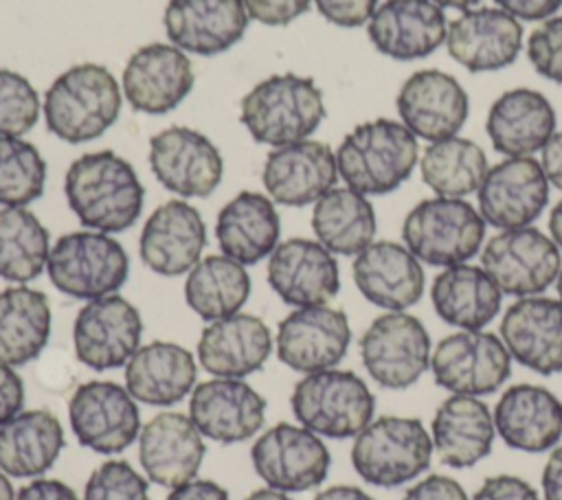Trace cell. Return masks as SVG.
Wrapping results in <instances>:
<instances>
[{"mask_svg": "<svg viewBox=\"0 0 562 500\" xmlns=\"http://www.w3.org/2000/svg\"><path fill=\"white\" fill-rule=\"evenodd\" d=\"M64 193L81 226L108 235L134 226L145 200L134 167L110 149L75 158L64 178Z\"/></svg>", "mask_w": 562, "mask_h": 500, "instance_id": "1", "label": "cell"}, {"mask_svg": "<svg viewBox=\"0 0 562 500\" xmlns=\"http://www.w3.org/2000/svg\"><path fill=\"white\" fill-rule=\"evenodd\" d=\"M44 123L53 136L79 145L103 136L119 118L121 86L101 64L64 70L44 92Z\"/></svg>", "mask_w": 562, "mask_h": 500, "instance_id": "2", "label": "cell"}, {"mask_svg": "<svg viewBox=\"0 0 562 500\" xmlns=\"http://www.w3.org/2000/svg\"><path fill=\"white\" fill-rule=\"evenodd\" d=\"M419 158L417 136L400 121L356 125L336 149L338 175L362 195H384L408 180Z\"/></svg>", "mask_w": 562, "mask_h": 500, "instance_id": "3", "label": "cell"}, {"mask_svg": "<svg viewBox=\"0 0 562 500\" xmlns=\"http://www.w3.org/2000/svg\"><path fill=\"white\" fill-rule=\"evenodd\" d=\"M323 92L312 77L272 75L239 101V121L263 145L283 147L307 140L325 118Z\"/></svg>", "mask_w": 562, "mask_h": 500, "instance_id": "4", "label": "cell"}, {"mask_svg": "<svg viewBox=\"0 0 562 500\" xmlns=\"http://www.w3.org/2000/svg\"><path fill=\"white\" fill-rule=\"evenodd\" d=\"M432 439L415 417L384 414L353 436L351 465L375 487H400L428 469Z\"/></svg>", "mask_w": 562, "mask_h": 500, "instance_id": "5", "label": "cell"}, {"mask_svg": "<svg viewBox=\"0 0 562 500\" xmlns=\"http://www.w3.org/2000/svg\"><path fill=\"white\" fill-rule=\"evenodd\" d=\"M290 406L296 421L314 434L349 439L373 421L375 397L353 371L325 368L294 384Z\"/></svg>", "mask_w": 562, "mask_h": 500, "instance_id": "6", "label": "cell"}, {"mask_svg": "<svg viewBox=\"0 0 562 500\" xmlns=\"http://www.w3.org/2000/svg\"><path fill=\"white\" fill-rule=\"evenodd\" d=\"M406 248L428 265L472 259L485 237V219L463 197H430L415 204L402 226Z\"/></svg>", "mask_w": 562, "mask_h": 500, "instance_id": "7", "label": "cell"}, {"mask_svg": "<svg viewBox=\"0 0 562 500\" xmlns=\"http://www.w3.org/2000/svg\"><path fill=\"white\" fill-rule=\"evenodd\" d=\"M46 272L61 294L94 300L123 287L130 259L125 248L108 232L75 230L53 243Z\"/></svg>", "mask_w": 562, "mask_h": 500, "instance_id": "8", "label": "cell"}, {"mask_svg": "<svg viewBox=\"0 0 562 500\" xmlns=\"http://www.w3.org/2000/svg\"><path fill=\"white\" fill-rule=\"evenodd\" d=\"M360 360L382 388H408L430 368V336L413 314L386 311L362 333Z\"/></svg>", "mask_w": 562, "mask_h": 500, "instance_id": "9", "label": "cell"}, {"mask_svg": "<svg viewBox=\"0 0 562 500\" xmlns=\"http://www.w3.org/2000/svg\"><path fill=\"white\" fill-rule=\"evenodd\" d=\"M250 461L266 487L299 493L325 482L331 465L327 445L303 425L277 423L250 447Z\"/></svg>", "mask_w": 562, "mask_h": 500, "instance_id": "10", "label": "cell"}, {"mask_svg": "<svg viewBox=\"0 0 562 500\" xmlns=\"http://www.w3.org/2000/svg\"><path fill=\"white\" fill-rule=\"evenodd\" d=\"M483 270L501 292L512 296H538L560 274V248L542 230L522 226L494 235L481 252Z\"/></svg>", "mask_w": 562, "mask_h": 500, "instance_id": "11", "label": "cell"}, {"mask_svg": "<svg viewBox=\"0 0 562 500\" xmlns=\"http://www.w3.org/2000/svg\"><path fill=\"white\" fill-rule=\"evenodd\" d=\"M435 382L452 395H490L512 373V355L501 338L487 331H457L446 336L430 355Z\"/></svg>", "mask_w": 562, "mask_h": 500, "instance_id": "12", "label": "cell"}, {"mask_svg": "<svg viewBox=\"0 0 562 500\" xmlns=\"http://www.w3.org/2000/svg\"><path fill=\"white\" fill-rule=\"evenodd\" d=\"M77 441L99 454H119L140 434V412L125 386L108 379L79 384L68 401Z\"/></svg>", "mask_w": 562, "mask_h": 500, "instance_id": "13", "label": "cell"}, {"mask_svg": "<svg viewBox=\"0 0 562 500\" xmlns=\"http://www.w3.org/2000/svg\"><path fill=\"white\" fill-rule=\"evenodd\" d=\"M143 318L119 294L88 300L72 325L75 355L92 371L125 366L140 346Z\"/></svg>", "mask_w": 562, "mask_h": 500, "instance_id": "14", "label": "cell"}, {"mask_svg": "<svg viewBox=\"0 0 562 500\" xmlns=\"http://www.w3.org/2000/svg\"><path fill=\"white\" fill-rule=\"evenodd\" d=\"M149 167L156 180L180 197H209L224 175V160L213 140L182 125L149 138Z\"/></svg>", "mask_w": 562, "mask_h": 500, "instance_id": "15", "label": "cell"}, {"mask_svg": "<svg viewBox=\"0 0 562 500\" xmlns=\"http://www.w3.org/2000/svg\"><path fill=\"white\" fill-rule=\"evenodd\" d=\"M351 327L342 309L329 305L296 307L277 327V357L296 373L334 368L349 349Z\"/></svg>", "mask_w": 562, "mask_h": 500, "instance_id": "16", "label": "cell"}, {"mask_svg": "<svg viewBox=\"0 0 562 500\" xmlns=\"http://www.w3.org/2000/svg\"><path fill=\"white\" fill-rule=\"evenodd\" d=\"M476 193L485 224L501 230L522 228L542 215L549 202V180L536 158L516 156L487 169Z\"/></svg>", "mask_w": 562, "mask_h": 500, "instance_id": "17", "label": "cell"}, {"mask_svg": "<svg viewBox=\"0 0 562 500\" xmlns=\"http://www.w3.org/2000/svg\"><path fill=\"white\" fill-rule=\"evenodd\" d=\"M195 81L191 59L173 44L151 42L134 50L123 68V94L145 114H167L178 107Z\"/></svg>", "mask_w": 562, "mask_h": 500, "instance_id": "18", "label": "cell"}, {"mask_svg": "<svg viewBox=\"0 0 562 500\" xmlns=\"http://www.w3.org/2000/svg\"><path fill=\"white\" fill-rule=\"evenodd\" d=\"M268 285L285 305H327L340 289L338 261L321 241L285 239L268 257Z\"/></svg>", "mask_w": 562, "mask_h": 500, "instance_id": "19", "label": "cell"}, {"mask_svg": "<svg viewBox=\"0 0 562 500\" xmlns=\"http://www.w3.org/2000/svg\"><path fill=\"white\" fill-rule=\"evenodd\" d=\"M189 417L202 436L226 445L241 443L261 430L266 399L246 379L213 377L191 390Z\"/></svg>", "mask_w": 562, "mask_h": 500, "instance_id": "20", "label": "cell"}, {"mask_svg": "<svg viewBox=\"0 0 562 500\" xmlns=\"http://www.w3.org/2000/svg\"><path fill=\"white\" fill-rule=\"evenodd\" d=\"M395 105L402 123L428 143L457 136L470 112L468 92L457 77L435 68L413 72L402 83Z\"/></svg>", "mask_w": 562, "mask_h": 500, "instance_id": "21", "label": "cell"}, {"mask_svg": "<svg viewBox=\"0 0 562 500\" xmlns=\"http://www.w3.org/2000/svg\"><path fill=\"white\" fill-rule=\"evenodd\" d=\"M338 180L336 154L327 143L299 140L274 147L261 171L268 197L283 206H307L321 200Z\"/></svg>", "mask_w": 562, "mask_h": 500, "instance_id": "22", "label": "cell"}, {"mask_svg": "<svg viewBox=\"0 0 562 500\" xmlns=\"http://www.w3.org/2000/svg\"><path fill=\"white\" fill-rule=\"evenodd\" d=\"M206 445L189 414L158 412L138 434V461L149 482L180 487L193 480L204 461Z\"/></svg>", "mask_w": 562, "mask_h": 500, "instance_id": "23", "label": "cell"}, {"mask_svg": "<svg viewBox=\"0 0 562 500\" xmlns=\"http://www.w3.org/2000/svg\"><path fill=\"white\" fill-rule=\"evenodd\" d=\"M206 246V226L195 206L184 200H167L147 217L138 252L143 263L160 276L189 272Z\"/></svg>", "mask_w": 562, "mask_h": 500, "instance_id": "24", "label": "cell"}, {"mask_svg": "<svg viewBox=\"0 0 562 500\" xmlns=\"http://www.w3.org/2000/svg\"><path fill=\"white\" fill-rule=\"evenodd\" d=\"M446 48L470 72L501 70L516 61L522 48V26L503 9H470L448 24Z\"/></svg>", "mask_w": 562, "mask_h": 500, "instance_id": "25", "label": "cell"}, {"mask_svg": "<svg viewBox=\"0 0 562 500\" xmlns=\"http://www.w3.org/2000/svg\"><path fill=\"white\" fill-rule=\"evenodd\" d=\"M501 340L522 366L540 373H562V303L547 296H522L501 320Z\"/></svg>", "mask_w": 562, "mask_h": 500, "instance_id": "26", "label": "cell"}, {"mask_svg": "<svg viewBox=\"0 0 562 500\" xmlns=\"http://www.w3.org/2000/svg\"><path fill=\"white\" fill-rule=\"evenodd\" d=\"M446 33L443 9L430 0H386L367 26L371 44L397 61L428 57L446 42Z\"/></svg>", "mask_w": 562, "mask_h": 500, "instance_id": "27", "label": "cell"}, {"mask_svg": "<svg viewBox=\"0 0 562 500\" xmlns=\"http://www.w3.org/2000/svg\"><path fill=\"white\" fill-rule=\"evenodd\" d=\"M248 20L241 0H169L162 24L173 46L211 57L233 48Z\"/></svg>", "mask_w": 562, "mask_h": 500, "instance_id": "28", "label": "cell"}, {"mask_svg": "<svg viewBox=\"0 0 562 500\" xmlns=\"http://www.w3.org/2000/svg\"><path fill=\"white\" fill-rule=\"evenodd\" d=\"M351 272L360 294L386 311H404L424 294L419 259L395 241L369 243L356 254Z\"/></svg>", "mask_w": 562, "mask_h": 500, "instance_id": "29", "label": "cell"}, {"mask_svg": "<svg viewBox=\"0 0 562 500\" xmlns=\"http://www.w3.org/2000/svg\"><path fill=\"white\" fill-rule=\"evenodd\" d=\"M272 353L268 325L252 314H233L209 322L198 340V362L215 377L244 379L263 368Z\"/></svg>", "mask_w": 562, "mask_h": 500, "instance_id": "30", "label": "cell"}, {"mask_svg": "<svg viewBox=\"0 0 562 500\" xmlns=\"http://www.w3.org/2000/svg\"><path fill=\"white\" fill-rule=\"evenodd\" d=\"M492 414L496 432L514 450L538 454L555 447L562 439V404L542 386H509Z\"/></svg>", "mask_w": 562, "mask_h": 500, "instance_id": "31", "label": "cell"}, {"mask_svg": "<svg viewBox=\"0 0 562 500\" xmlns=\"http://www.w3.org/2000/svg\"><path fill=\"white\" fill-rule=\"evenodd\" d=\"M198 364L189 349L154 340L136 349L125 364V388L136 401L167 408L195 388Z\"/></svg>", "mask_w": 562, "mask_h": 500, "instance_id": "32", "label": "cell"}, {"mask_svg": "<svg viewBox=\"0 0 562 500\" xmlns=\"http://www.w3.org/2000/svg\"><path fill=\"white\" fill-rule=\"evenodd\" d=\"M496 425L487 404L472 395H450L435 412L430 425L439 461L465 469L483 461L494 445Z\"/></svg>", "mask_w": 562, "mask_h": 500, "instance_id": "33", "label": "cell"}, {"mask_svg": "<svg viewBox=\"0 0 562 500\" xmlns=\"http://www.w3.org/2000/svg\"><path fill=\"white\" fill-rule=\"evenodd\" d=\"M555 129V112L549 99L531 88L503 92L487 112L485 132L492 147L507 158L531 156L544 147Z\"/></svg>", "mask_w": 562, "mask_h": 500, "instance_id": "34", "label": "cell"}, {"mask_svg": "<svg viewBox=\"0 0 562 500\" xmlns=\"http://www.w3.org/2000/svg\"><path fill=\"white\" fill-rule=\"evenodd\" d=\"M281 219L274 202L257 191H241L226 202L215 221L222 254L241 265L259 263L279 246Z\"/></svg>", "mask_w": 562, "mask_h": 500, "instance_id": "35", "label": "cell"}, {"mask_svg": "<svg viewBox=\"0 0 562 500\" xmlns=\"http://www.w3.org/2000/svg\"><path fill=\"white\" fill-rule=\"evenodd\" d=\"M66 436L46 408L22 410L0 428V469L11 478H37L55 465Z\"/></svg>", "mask_w": 562, "mask_h": 500, "instance_id": "36", "label": "cell"}, {"mask_svg": "<svg viewBox=\"0 0 562 500\" xmlns=\"http://www.w3.org/2000/svg\"><path fill=\"white\" fill-rule=\"evenodd\" d=\"M430 298L443 322L479 331L496 318L503 292L483 268L459 263L435 276Z\"/></svg>", "mask_w": 562, "mask_h": 500, "instance_id": "37", "label": "cell"}, {"mask_svg": "<svg viewBox=\"0 0 562 500\" xmlns=\"http://www.w3.org/2000/svg\"><path fill=\"white\" fill-rule=\"evenodd\" d=\"M50 336V305L44 292L13 285L0 292V364L35 360Z\"/></svg>", "mask_w": 562, "mask_h": 500, "instance_id": "38", "label": "cell"}, {"mask_svg": "<svg viewBox=\"0 0 562 500\" xmlns=\"http://www.w3.org/2000/svg\"><path fill=\"white\" fill-rule=\"evenodd\" d=\"M375 211L367 195L334 186L312 208V230L331 254L356 257L375 237Z\"/></svg>", "mask_w": 562, "mask_h": 500, "instance_id": "39", "label": "cell"}, {"mask_svg": "<svg viewBox=\"0 0 562 500\" xmlns=\"http://www.w3.org/2000/svg\"><path fill=\"white\" fill-rule=\"evenodd\" d=\"M250 296V276L246 268L226 257L209 254L187 274L184 300L206 322L237 314Z\"/></svg>", "mask_w": 562, "mask_h": 500, "instance_id": "40", "label": "cell"}, {"mask_svg": "<svg viewBox=\"0 0 562 500\" xmlns=\"http://www.w3.org/2000/svg\"><path fill=\"white\" fill-rule=\"evenodd\" d=\"M487 169L485 151L461 136L430 143L419 158L422 180L439 197H465L479 191Z\"/></svg>", "mask_w": 562, "mask_h": 500, "instance_id": "41", "label": "cell"}, {"mask_svg": "<svg viewBox=\"0 0 562 500\" xmlns=\"http://www.w3.org/2000/svg\"><path fill=\"white\" fill-rule=\"evenodd\" d=\"M50 254L46 226L26 206L0 208V276L13 283L37 279Z\"/></svg>", "mask_w": 562, "mask_h": 500, "instance_id": "42", "label": "cell"}, {"mask_svg": "<svg viewBox=\"0 0 562 500\" xmlns=\"http://www.w3.org/2000/svg\"><path fill=\"white\" fill-rule=\"evenodd\" d=\"M46 186V160L20 136H0V206H26Z\"/></svg>", "mask_w": 562, "mask_h": 500, "instance_id": "43", "label": "cell"}, {"mask_svg": "<svg viewBox=\"0 0 562 500\" xmlns=\"http://www.w3.org/2000/svg\"><path fill=\"white\" fill-rule=\"evenodd\" d=\"M42 101L33 83L9 68H0V136H24L40 121Z\"/></svg>", "mask_w": 562, "mask_h": 500, "instance_id": "44", "label": "cell"}, {"mask_svg": "<svg viewBox=\"0 0 562 500\" xmlns=\"http://www.w3.org/2000/svg\"><path fill=\"white\" fill-rule=\"evenodd\" d=\"M81 500H149V482L127 461H105L90 474Z\"/></svg>", "mask_w": 562, "mask_h": 500, "instance_id": "45", "label": "cell"}, {"mask_svg": "<svg viewBox=\"0 0 562 500\" xmlns=\"http://www.w3.org/2000/svg\"><path fill=\"white\" fill-rule=\"evenodd\" d=\"M527 57L538 75L562 83V15L544 20L529 33Z\"/></svg>", "mask_w": 562, "mask_h": 500, "instance_id": "46", "label": "cell"}, {"mask_svg": "<svg viewBox=\"0 0 562 500\" xmlns=\"http://www.w3.org/2000/svg\"><path fill=\"white\" fill-rule=\"evenodd\" d=\"M318 13L342 29H356L371 20L378 0H314Z\"/></svg>", "mask_w": 562, "mask_h": 500, "instance_id": "47", "label": "cell"}, {"mask_svg": "<svg viewBox=\"0 0 562 500\" xmlns=\"http://www.w3.org/2000/svg\"><path fill=\"white\" fill-rule=\"evenodd\" d=\"M248 18L266 26H285L303 15L312 0H241Z\"/></svg>", "mask_w": 562, "mask_h": 500, "instance_id": "48", "label": "cell"}, {"mask_svg": "<svg viewBox=\"0 0 562 500\" xmlns=\"http://www.w3.org/2000/svg\"><path fill=\"white\" fill-rule=\"evenodd\" d=\"M472 500H540V496L527 480L509 474H498L485 478Z\"/></svg>", "mask_w": 562, "mask_h": 500, "instance_id": "49", "label": "cell"}, {"mask_svg": "<svg viewBox=\"0 0 562 500\" xmlns=\"http://www.w3.org/2000/svg\"><path fill=\"white\" fill-rule=\"evenodd\" d=\"M402 500H468V493L454 478L432 474L415 482Z\"/></svg>", "mask_w": 562, "mask_h": 500, "instance_id": "50", "label": "cell"}, {"mask_svg": "<svg viewBox=\"0 0 562 500\" xmlns=\"http://www.w3.org/2000/svg\"><path fill=\"white\" fill-rule=\"evenodd\" d=\"M24 406V382L13 366L0 364V428Z\"/></svg>", "mask_w": 562, "mask_h": 500, "instance_id": "51", "label": "cell"}, {"mask_svg": "<svg viewBox=\"0 0 562 500\" xmlns=\"http://www.w3.org/2000/svg\"><path fill=\"white\" fill-rule=\"evenodd\" d=\"M15 500H79L77 491L55 478H33L18 489Z\"/></svg>", "mask_w": 562, "mask_h": 500, "instance_id": "52", "label": "cell"}, {"mask_svg": "<svg viewBox=\"0 0 562 500\" xmlns=\"http://www.w3.org/2000/svg\"><path fill=\"white\" fill-rule=\"evenodd\" d=\"M494 2L498 4V9L507 11L516 20L520 18L527 22L549 20L562 7V0H494Z\"/></svg>", "mask_w": 562, "mask_h": 500, "instance_id": "53", "label": "cell"}, {"mask_svg": "<svg viewBox=\"0 0 562 500\" xmlns=\"http://www.w3.org/2000/svg\"><path fill=\"white\" fill-rule=\"evenodd\" d=\"M167 500H231V496L215 480L193 478L180 487H173Z\"/></svg>", "mask_w": 562, "mask_h": 500, "instance_id": "54", "label": "cell"}, {"mask_svg": "<svg viewBox=\"0 0 562 500\" xmlns=\"http://www.w3.org/2000/svg\"><path fill=\"white\" fill-rule=\"evenodd\" d=\"M540 151V164L549 184L562 191V132H553Z\"/></svg>", "mask_w": 562, "mask_h": 500, "instance_id": "55", "label": "cell"}, {"mask_svg": "<svg viewBox=\"0 0 562 500\" xmlns=\"http://www.w3.org/2000/svg\"><path fill=\"white\" fill-rule=\"evenodd\" d=\"M544 500H562V445H555L542 469Z\"/></svg>", "mask_w": 562, "mask_h": 500, "instance_id": "56", "label": "cell"}, {"mask_svg": "<svg viewBox=\"0 0 562 500\" xmlns=\"http://www.w3.org/2000/svg\"><path fill=\"white\" fill-rule=\"evenodd\" d=\"M314 500H375L353 485H331L314 496Z\"/></svg>", "mask_w": 562, "mask_h": 500, "instance_id": "57", "label": "cell"}, {"mask_svg": "<svg viewBox=\"0 0 562 500\" xmlns=\"http://www.w3.org/2000/svg\"><path fill=\"white\" fill-rule=\"evenodd\" d=\"M549 232H551V239L555 241V246L562 248V200L551 208Z\"/></svg>", "mask_w": 562, "mask_h": 500, "instance_id": "58", "label": "cell"}, {"mask_svg": "<svg viewBox=\"0 0 562 500\" xmlns=\"http://www.w3.org/2000/svg\"><path fill=\"white\" fill-rule=\"evenodd\" d=\"M244 500H292V498H290L288 493H283V491L263 487V489H255V491L248 493Z\"/></svg>", "mask_w": 562, "mask_h": 500, "instance_id": "59", "label": "cell"}, {"mask_svg": "<svg viewBox=\"0 0 562 500\" xmlns=\"http://www.w3.org/2000/svg\"><path fill=\"white\" fill-rule=\"evenodd\" d=\"M430 2L439 4L441 9H443V7H448V9H461V11H470V9H474L476 4H481L483 0H430Z\"/></svg>", "mask_w": 562, "mask_h": 500, "instance_id": "60", "label": "cell"}, {"mask_svg": "<svg viewBox=\"0 0 562 500\" xmlns=\"http://www.w3.org/2000/svg\"><path fill=\"white\" fill-rule=\"evenodd\" d=\"M0 500H15V489L11 485V476L0 469Z\"/></svg>", "mask_w": 562, "mask_h": 500, "instance_id": "61", "label": "cell"}, {"mask_svg": "<svg viewBox=\"0 0 562 500\" xmlns=\"http://www.w3.org/2000/svg\"><path fill=\"white\" fill-rule=\"evenodd\" d=\"M555 285H558V296H560V303H562V268H560V274L555 279Z\"/></svg>", "mask_w": 562, "mask_h": 500, "instance_id": "62", "label": "cell"}]
</instances>
